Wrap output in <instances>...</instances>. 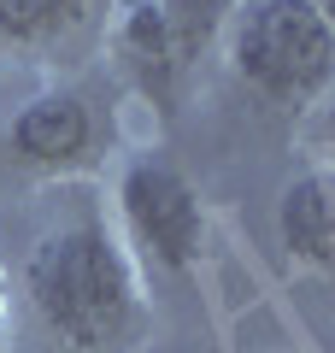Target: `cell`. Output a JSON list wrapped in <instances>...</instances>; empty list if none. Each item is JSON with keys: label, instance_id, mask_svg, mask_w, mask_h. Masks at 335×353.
<instances>
[{"label": "cell", "instance_id": "obj_4", "mask_svg": "<svg viewBox=\"0 0 335 353\" xmlns=\"http://www.w3.org/2000/svg\"><path fill=\"white\" fill-rule=\"evenodd\" d=\"M283 236L300 259L335 265V176H306L283 201Z\"/></svg>", "mask_w": 335, "mask_h": 353}, {"label": "cell", "instance_id": "obj_3", "mask_svg": "<svg viewBox=\"0 0 335 353\" xmlns=\"http://www.w3.org/2000/svg\"><path fill=\"white\" fill-rule=\"evenodd\" d=\"M124 201H130V218H136L141 241H153L159 259L183 265L188 253H194V241H200V206H194V194L183 189V176L159 171V165H141V171H130Z\"/></svg>", "mask_w": 335, "mask_h": 353}, {"label": "cell", "instance_id": "obj_8", "mask_svg": "<svg viewBox=\"0 0 335 353\" xmlns=\"http://www.w3.org/2000/svg\"><path fill=\"white\" fill-rule=\"evenodd\" d=\"M312 6H318V12L329 18V30H335V0H312Z\"/></svg>", "mask_w": 335, "mask_h": 353}, {"label": "cell", "instance_id": "obj_7", "mask_svg": "<svg viewBox=\"0 0 335 353\" xmlns=\"http://www.w3.org/2000/svg\"><path fill=\"white\" fill-rule=\"evenodd\" d=\"M130 53H136V65L159 83L165 71H171V36H165V12H153V6H141L136 18H130Z\"/></svg>", "mask_w": 335, "mask_h": 353}, {"label": "cell", "instance_id": "obj_6", "mask_svg": "<svg viewBox=\"0 0 335 353\" xmlns=\"http://www.w3.org/2000/svg\"><path fill=\"white\" fill-rule=\"evenodd\" d=\"M83 0H0V30L6 36H41L77 18Z\"/></svg>", "mask_w": 335, "mask_h": 353}, {"label": "cell", "instance_id": "obj_1", "mask_svg": "<svg viewBox=\"0 0 335 353\" xmlns=\"http://www.w3.org/2000/svg\"><path fill=\"white\" fill-rule=\"evenodd\" d=\"M30 289H36L41 318L59 336H71L77 347H106L130 324L124 265L94 230H71V236L48 241L30 265Z\"/></svg>", "mask_w": 335, "mask_h": 353}, {"label": "cell", "instance_id": "obj_2", "mask_svg": "<svg viewBox=\"0 0 335 353\" xmlns=\"http://www.w3.org/2000/svg\"><path fill=\"white\" fill-rule=\"evenodd\" d=\"M241 77L271 101H300L335 71V30L312 0H265L236 41Z\"/></svg>", "mask_w": 335, "mask_h": 353}, {"label": "cell", "instance_id": "obj_5", "mask_svg": "<svg viewBox=\"0 0 335 353\" xmlns=\"http://www.w3.org/2000/svg\"><path fill=\"white\" fill-rule=\"evenodd\" d=\"M12 141H18V153H30V159H41V165L77 159L83 141H88V112L77 101H36L18 118Z\"/></svg>", "mask_w": 335, "mask_h": 353}]
</instances>
